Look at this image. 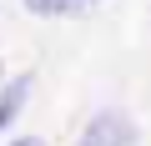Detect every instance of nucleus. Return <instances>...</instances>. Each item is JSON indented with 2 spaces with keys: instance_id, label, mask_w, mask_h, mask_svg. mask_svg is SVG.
Listing matches in <instances>:
<instances>
[{
  "instance_id": "4",
  "label": "nucleus",
  "mask_w": 151,
  "mask_h": 146,
  "mask_svg": "<svg viewBox=\"0 0 151 146\" xmlns=\"http://www.w3.org/2000/svg\"><path fill=\"white\" fill-rule=\"evenodd\" d=\"M10 146H45V136H15Z\"/></svg>"
},
{
  "instance_id": "1",
  "label": "nucleus",
  "mask_w": 151,
  "mask_h": 146,
  "mask_svg": "<svg viewBox=\"0 0 151 146\" xmlns=\"http://www.w3.org/2000/svg\"><path fill=\"white\" fill-rule=\"evenodd\" d=\"M76 146H136V121L121 111H96Z\"/></svg>"
},
{
  "instance_id": "2",
  "label": "nucleus",
  "mask_w": 151,
  "mask_h": 146,
  "mask_svg": "<svg viewBox=\"0 0 151 146\" xmlns=\"http://www.w3.org/2000/svg\"><path fill=\"white\" fill-rule=\"evenodd\" d=\"M30 86H35V76H30V70H20V76H10V81H5V91H0V136L15 126V116H20V106H25Z\"/></svg>"
},
{
  "instance_id": "3",
  "label": "nucleus",
  "mask_w": 151,
  "mask_h": 146,
  "mask_svg": "<svg viewBox=\"0 0 151 146\" xmlns=\"http://www.w3.org/2000/svg\"><path fill=\"white\" fill-rule=\"evenodd\" d=\"M25 10L30 15H70L76 0H25Z\"/></svg>"
},
{
  "instance_id": "5",
  "label": "nucleus",
  "mask_w": 151,
  "mask_h": 146,
  "mask_svg": "<svg viewBox=\"0 0 151 146\" xmlns=\"http://www.w3.org/2000/svg\"><path fill=\"white\" fill-rule=\"evenodd\" d=\"M76 5H86V0H76Z\"/></svg>"
}]
</instances>
